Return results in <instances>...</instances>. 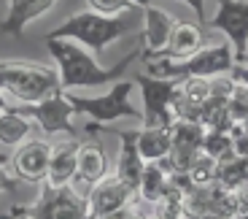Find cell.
Returning <instances> with one entry per match:
<instances>
[{
	"instance_id": "6da1fadb",
	"label": "cell",
	"mask_w": 248,
	"mask_h": 219,
	"mask_svg": "<svg viewBox=\"0 0 248 219\" xmlns=\"http://www.w3.org/2000/svg\"><path fill=\"white\" fill-rule=\"evenodd\" d=\"M46 49H49L51 60L57 63V73H60L65 92L73 87H103V84L119 82V76L140 57V49H138L124 57L119 65L106 68L94 60L92 51L78 46L76 41H46Z\"/></svg>"
},
{
	"instance_id": "7a4b0ae2",
	"label": "cell",
	"mask_w": 248,
	"mask_h": 219,
	"mask_svg": "<svg viewBox=\"0 0 248 219\" xmlns=\"http://www.w3.org/2000/svg\"><path fill=\"white\" fill-rule=\"evenodd\" d=\"M0 89L32 106L62 92V82L60 73L49 65L27 63V60H0Z\"/></svg>"
},
{
	"instance_id": "3957f363",
	"label": "cell",
	"mask_w": 248,
	"mask_h": 219,
	"mask_svg": "<svg viewBox=\"0 0 248 219\" xmlns=\"http://www.w3.org/2000/svg\"><path fill=\"white\" fill-rule=\"evenodd\" d=\"M130 33V22L119 17H100L94 11H78L60 27L46 33V41H76L89 51H103L108 44Z\"/></svg>"
},
{
	"instance_id": "277c9868",
	"label": "cell",
	"mask_w": 248,
	"mask_h": 219,
	"mask_svg": "<svg viewBox=\"0 0 248 219\" xmlns=\"http://www.w3.org/2000/svg\"><path fill=\"white\" fill-rule=\"evenodd\" d=\"M149 76L156 79H175V82H189V79H213L221 73H232L235 68V49L232 44H218L200 49L197 54L186 60H151Z\"/></svg>"
},
{
	"instance_id": "5b68a950",
	"label": "cell",
	"mask_w": 248,
	"mask_h": 219,
	"mask_svg": "<svg viewBox=\"0 0 248 219\" xmlns=\"http://www.w3.org/2000/svg\"><path fill=\"white\" fill-rule=\"evenodd\" d=\"M135 82H116L108 92L103 95H94V98H84V95H73V92H65L68 95L70 106L76 108V114H89L94 125H108V122H116V119H135L143 125V111L132 108L130 103V95Z\"/></svg>"
},
{
	"instance_id": "8992f818",
	"label": "cell",
	"mask_w": 248,
	"mask_h": 219,
	"mask_svg": "<svg viewBox=\"0 0 248 219\" xmlns=\"http://www.w3.org/2000/svg\"><path fill=\"white\" fill-rule=\"evenodd\" d=\"M135 84L143 95V127H173V108L181 82L140 73Z\"/></svg>"
},
{
	"instance_id": "52a82bcc",
	"label": "cell",
	"mask_w": 248,
	"mask_h": 219,
	"mask_svg": "<svg viewBox=\"0 0 248 219\" xmlns=\"http://www.w3.org/2000/svg\"><path fill=\"white\" fill-rule=\"evenodd\" d=\"M30 208L32 219H89L87 198H81L73 187H51L44 182L41 198Z\"/></svg>"
},
{
	"instance_id": "ba28073f",
	"label": "cell",
	"mask_w": 248,
	"mask_h": 219,
	"mask_svg": "<svg viewBox=\"0 0 248 219\" xmlns=\"http://www.w3.org/2000/svg\"><path fill=\"white\" fill-rule=\"evenodd\" d=\"M211 30H221L235 49V63H246L248 54V0H218V11L208 22Z\"/></svg>"
},
{
	"instance_id": "9c48e42d",
	"label": "cell",
	"mask_w": 248,
	"mask_h": 219,
	"mask_svg": "<svg viewBox=\"0 0 248 219\" xmlns=\"http://www.w3.org/2000/svg\"><path fill=\"white\" fill-rule=\"evenodd\" d=\"M19 111L25 114L27 119H35L38 127H41L46 135H54V133H65V135H70V138L76 135V127H73V122H70L76 108L70 106L65 89L51 95V98H46V101H41V103L22 106Z\"/></svg>"
},
{
	"instance_id": "30bf717a",
	"label": "cell",
	"mask_w": 248,
	"mask_h": 219,
	"mask_svg": "<svg viewBox=\"0 0 248 219\" xmlns=\"http://www.w3.org/2000/svg\"><path fill=\"white\" fill-rule=\"evenodd\" d=\"M49 163H51V146L46 141H25L22 146H16L14 152V173L19 182H30V184H44L49 176Z\"/></svg>"
},
{
	"instance_id": "8fae6325",
	"label": "cell",
	"mask_w": 248,
	"mask_h": 219,
	"mask_svg": "<svg viewBox=\"0 0 248 219\" xmlns=\"http://www.w3.org/2000/svg\"><path fill=\"white\" fill-rule=\"evenodd\" d=\"M135 195V189L130 184H124L119 176L113 179H103L97 187L89 189L87 195V214L89 219H106L108 214L119 211L130 203V198Z\"/></svg>"
},
{
	"instance_id": "7c38bea8",
	"label": "cell",
	"mask_w": 248,
	"mask_h": 219,
	"mask_svg": "<svg viewBox=\"0 0 248 219\" xmlns=\"http://www.w3.org/2000/svg\"><path fill=\"white\" fill-rule=\"evenodd\" d=\"M143 17H146V27H143V44H146V49H140V60L146 63L149 57L159 54L168 46L170 35H173V27H175V19L165 8H156V6H146L143 8Z\"/></svg>"
},
{
	"instance_id": "4fadbf2b",
	"label": "cell",
	"mask_w": 248,
	"mask_h": 219,
	"mask_svg": "<svg viewBox=\"0 0 248 219\" xmlns=\"http://www.w3.org/2000/svg\"><path fill=\"white\" fill-rule=\"evenodd\" d=\"M54 3L57 0H8V14L0 19V35L19 38L30 22H35L46 11H51Z\"/></svg>"
},
{
	"instance_id": "5bb4252c",
	"label": "cell",
	"mask_w": 248,
	"mask_h": 219,
	"mask_svg": "<svg viewBox=\"0 0 248 219\" xmlns=\"http://www.w3.org/2000/svg\"><path fill=\"white\" fill-rule=\"evenodd\" d=\"M138 133L140 130H119L122 152H119V160H116V176L124 184H130L135 192L140 187L143 170H146V160L140 157V149H138Z\"/></svg>"
},
{
	"instance_id": "9a60e30c",
	"label": "cell",
	"mask_w": 248,
	"mask_h": 219,
	"mask_svg": "<svg viewBox=\"0 0 248 219\" xmlns=\"http://www.w3.org/2000/svg\"><path fill=\"white\" fill-rule=\"evenodd\" d=\"M108 176V157H106V149L100 144L97 138L81 144L78 149V165H76V179L73 182L84 184V187H97L103 179Z\"/></svg>"
},
{
	"instance_id": "2e32d148",
	"label": "cell",
	"mask_w": 248,
	"mask_h": 219,
	"mask_svg": "<svg viewBox=\"0 0 248 219\" xmlns=\"http://www.w3.org/2000/svg\"><path fill=\"white\" fill-rule=\"evenodd\" d=\"M202 38H205L202 27L189 25V22H175L168 46H165L159 54L149 57L146 63H151V60H186V57L197 54V51L202 49Z\"/></svg>"
},
{
	"instance_id": "e0dca14e",
	"label": "cell",
	"mask_w": 248,
	"mask_h": 219,
	"mask_svg": "<svg viewBox=\"0 0 248 219\" xmlns=\"http://www.w3.org/2000/svg\"><path fill=\"white\" fill-rule=\"evenodd\" d=\"M78 141H65V144H57L51 149V163H49V176H46V184L51 187H68L76 179V165H78Z\"/></svg>"
},
{
	"instance_id": "ac0fdd59",
	"label": "cell",
	"mask_w": 248,
	"mask_h": 219,
	"mask_svg": "<svg viewBox=\"0 0 248 219\" xmlns=\"http://www.w3.org/2000/svg\"><path fill=\"white\" fill-rule=\"evenodd\" d=\"M138 149L146 163H156L173 152V127H143L138 133Z\"/></svg>"
},
{
	"instance_id": "d6986e66",
	"label": "cell",
	"mask_w": 248,
	"mask_h": 219,
	"mask_svg": "<svg viewBox=\"0 0 248 219\" xmlns=\"http://www.w3.org/2000/svg\"><path fill=\"white\" fill-rule=\"evenodd\" d=\"M30 133H32L30 119L19 108H8V111L0 114V144L3 146H22Z\"/></svg>"
},
{
	"instance_id": "ffe728a7",
	"label": "cell",
	"mask_w": 248,
	"mask_h": 219,
	"mask_svg": "<svg viewBox=\"0 0 248 219\" xmlns=\"http://www.w3.org/2000/svg\"><path fill=\"white\" fill-rule=\"evenodd\" d=\"M202 144H205V135L200 133V127L194 122H178L175 125V130H173V152L175 154L192 157Z\"/></svg>"
},
{
	"instance_id": "44dd1931",
	"label": "cell",
	"mask_w": 248,
	"mask_h": 219,
	"mask_svg": "<svg viewBox=\"0 0 248 219\" xmlns=\"http://www.w3.org/2000/svg\"><path fill=\"white\" fill-rule=\"evenodd\" d=\"M168 187V176L165 170L159 168V163H146V170H143V179H140V187L138 192L146 198V201H159L162 192Z\"/></svg>"
},
{
	"instance_id": "7402d4cb",
	"label": "cell",
	"mask_w": 248,
	"mask_h": 219,
	"mask_svg": "<svg viewBox=\"0 0 248 219\" xmlns=\"http://www.w3.org/2000/svg\"><path fill=\"white\" fill-rule=\"evenodd\" d=\"M89 11L100 14V17H119L122 11H132L138 8L132 0H87Z\"/></svg>"
},
{
	"instance_id": "603a6c76",
	"label": "cell",
	"mask_w": 248,
	"mask_h": 219,
	"mask_svg": "<svg viewBox=\"0 0 248 219\" xmlns=\"http://www.w3.org/2000/svg\"><path fill=\"white\" fill-rule=\"evenodd\" d=\"M6 157L0 154V192H14V189L19 187V179H14L11 173L6 170Z\"/></svg>"
},
{
	"instance_id": "cb8c5ba5",
	"label": "cell",
	"mask_w": 248,
	"mask_h": 219,
	"mask_svg": "<svg viewBox=\"0 0 248 219\" xmlns=\"http://www.w3.org/2000/svg\"><path fill=\"white\" fill-rule=\"evenodd\" d=\"M181 3H186V6L194 11V17H197L200 25H205V0H181Z\"/></svg>"
},
{
	"instance_id": "d4e9b609",
	"label": "cell",
	"mask_w": 248,
	"mask_h": 219,
	"mask_svg": "<svg viewBox=\"0 0 248 219\" xmlns=\"http://www.w3.org/2000/svg\"><path fill=\"white\" fill-rule=\"evenodd\" d=\"M232 79H235V82H240L243 87L248 89V63L235 65V68H232Z\"/></svg>"
},
{
	"instance_id": "484cf974",
	"label": "cell",
	"mask_w": 248,
	"mask_h": 219,
	"mask_svg": "<svg viewBox=\"0 0 248 219\" xmlns=\"http://www.w3.org/2000/svg\"><path fill=\"white\" fill-rule=\"evenodd\" d=\"M106 219H138V214L132 211V208H127V206H124V208H119V211L108 214Z\"/></svg>"
},
{
	"instance_id": "4316f807",
	"label": "cell",
	"mask_w": 248,
	"mask_h": 219,
	"mask_svg": "<svg viewBox=\"0 0 248 219\" xmlns=\"http://www.w3.org/2000/svg\"><path fill=\"white\" fill-rule=\"evenodd\" d=\"M11 217H14V219H32V217H30V208H27V206H16V208L11 211Z\"/></svg>"
},
{
	"instance_id": "83f0119b",
	"label": "cell",
	"mask_w": 248,
	"mask_h": 219,
	"mask_svg": "<svg viewBox=\"0 0 248 219\" xmlns=\"http://www.w3.org/2000/svg\"><path fill=\"white\" fill-rule=\"evenodd\" d=\"M8 108H11V106H8V98H6V92L0 89V114H3V111H8Z\"/></svg>"
},
{
	"instance_id": "f1b7e54d",
	"label": "cell",
	"mask_w": 248,
	"mask_h": 219,
	"mask_svg": "<svg viewBox=\"0 0 248 219\" xmlns=\"http://www.w3.org/2000/svg\"><path fill=\"white\" fill-rule=\"evenodd\" d=\"M138 8H146V6H151V0H132Z\"/></svg>"
},
{
	"instance_id": "f546056e",
	"label": "cell",
	"mask_w": 248,
	"mask_h": 219,
	"mask_svg": "<svg viewBox=\"0 0 248 219\" xmlns=\"http://www.w3.org/2000/svg\"><path fill=\"white\" fill-rule=\"evenodd\" d=\"M0 219H14L11 214H0Z\"/></svg>"
},
{
	"instance_id": "4dcf8cb0",
	"label": "cell",
	"mask_w": 248,
	"mask_h": 219,
	"mask_svg": "<svg viewBox=\"0 0 248 219\" xmlns=\"http://www.w3.org/2000/svg\"><path fill=\"white\" fill-rule=\"evenodd\" d=\"M246 63H248V54H246Z\"/></svg>"
}]
</instances>
